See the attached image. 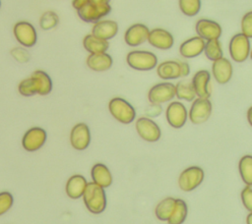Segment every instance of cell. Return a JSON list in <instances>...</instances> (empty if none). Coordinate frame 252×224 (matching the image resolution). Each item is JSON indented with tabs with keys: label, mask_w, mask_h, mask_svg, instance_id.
<instances>
[{
	"label": "cell",
	"mask_w": 252,
	"mask_h": 224,
	"mask_svg": "<svg viewBox=\"0 0 252 224\" xmlns=\"http://www.w3.org/2000/svg\"><path fill=\"white\" fill-rule=\"evenodd\" d=\"M157 74L162 80H175L181 78L179 61L168 60L161 62L157 68Z\"/></svg>",
	"instance_id": "obj_23"
},
{
	"label": "cell",
	"mask_w": 252,
	"mask_h": 224,
	"mask_svg": "<svg viewBox=\"0 0 252 224\" xmlns=\"http://www.w3.org/2000/svg\"><path fill=\"white\" fill-rule=\"evenodd\" d=\"M175 204V198L173 197H165L164 199L160 200L158 205L156 206V216L158 219L161 221H167L169 218Z\"/></svg>",
	"instance_id": "obj_29"
},
{
	"label": "cell",
	"mask_w": 252,
	"mask_h": 224,
	"mask_svg": "<svg viewBox=\"0 0 252 224\" xmlns=\"http://www.w3.org/2000/svg\"><path fill=\"white\" fill-rule=\"evenodd\" d=\"M241 179L246 185H252V156L247 154L241 157L238 163Z\"/></svg>",
	"instance_id": "obj_30"
},
{
	"label": "cell",
	"mask_w": 252,
	"mask_h": 224,
	"mask_svg": "<svg viewBox=\"0 0 252 224\" xmlns=\"http://www.w3.org/2000/svg\"><path fill=\"white\" fill-rule=\"evenodd\" d=\"M179 65H180V73H181V78L187 77L190 73V66L187 62H183V61H179Z\"/></svg>",
	"instance_id": "obj_40"
},
{
	"label": "cell",
	"mask_w": 252,
	"mask_h": 224,
	"mask_svg": "<svg viewBox=\"0 0 252 224\" xmlns=\"http://www.w3.org/2000/svg\"><path fill=\"white\" fill-rule=\"evenodd\" d=\"M84 48L92 53H101L106 52L109 48V43L107 40L101 39L99 37L94 36V34H87L83 39Z\"/></svg>",
	"instance_id": "obj_26"
},
{
	"label": "cell",
	"mask_w": 252,
	"mask_h": 224,
	"mask_svg": "<svg viewBox=\"0 0 252 224\" xmlns=\"http://www.w3.org/2000/svg\"><path fill=\"white\" fill-rule=\"evenodd\" d=\"M13 34L16 40L25 48L35 45L37 41V32L33 25L27 21H19L13 27Z\"/></svg>",
	"instance_id": "obj_4"
},
{
	"label": "cell",
	"mask_w": 252,
	"mask_h": 224,
	"mask_svg": "<svg viewBox=\"0 0 252 224\" xmlns=\"http://www.w3.org/2000/svg\"><path fill=\"white\" fill-rule=\"evenodd\" d=\"M87 184L88 182L84 176L73 175L68 179L66 183L65 190H66L67 196L72 199L80 198L84 194Z\"/></svg>",
	"instance_id": "obj_22"
},
{
	"label": "cell",
	"mask_w": 252,
	"mask_h": 224,
	"mask_svg": "<svg viewBox=\"0 0 252 224\" xmlns=\"http://www.w3.org/2000/svg\"><path fill=\"white\" fill-rule=\"evenodd\" d=\"M241 33L248 38L252 37V12L246 13L241 20Z\"/></svg>",
	"instance_id": "obj_36"
},
{
	"label": "cell",
	"mask_w": 252,
	"mask_h": 224,
	"mask_svg": "<svg viewBox=\"0 0 252 224\" xmlns=\"http://www.w3.org/2000/svg\"><path fill=\"white\" fill-rule=\"evenodd\" d=\"M204 46L205 40L197 35L182 42L179 46V52L184 58H195L203 53Z\"/></svg>",
	"instance_id": "obj_20"
},
{
	"label": "cell",
	"mask_w": 252,
	"mask_h": 224,
	"mask_svg": "<svg viewBox=\"0 0 252 224\" xmlns=\"http://www.w3.org/2000/svg\"><path fill=\"white\" fill-rule=\"evenodd\" d=\"M229 54L234 62L242 63L246 61L250 55V39L240 33L234 34L229 41Z\"/></svg>",
	"instance_id": "obj_5"
},
{
	"label": "cell",
	"mask_w": 252,
	"mask_h": 224,
	"mask_svg": "<svg viewBox=\"0 0 252 224\" xmlns=\"http://www.w3.org/2000/svg\"><path fill=\"white\" fill-rule=\"evenodd\" d=\"M138 135L146 141L155 142L159 140L161 132L158 125L148 117H141L135 124Z\"/></svg>",
	"instance_id": "obj_11"
},
{
	"label": "cell",
	"mask_w": 252,
	"mask_h": 224,
	"mask_svg": "<svg viewBox=\"0 0 252 224\" xmlns=\"http://www.w3.org/2000/svg\"><path fill=\"white\" fill-rule=\"evenodd\" d=\"M118 32V24L111 20H100L94 23L92 28V34L104 40L113 38Z\"/></svg>",
	"instance_id": "obj_19"
},
{
	"label": "cell",
	"mask_w": 252,
	"mask_h": 224,
	"mask_svg": "<svg viewBox=\"0 0 252 224\" xmlns=\"http://www.w3.org/2000/svg\"><path fill=\"white\" fill-rule=\"evenodd\" d=\"M71 145L77 150L86 149L91 142V132L87 124H76L70 133Z\"/></svg>",
	"instance_id": "obj_14"
},
{
	"label": "cell",
	"mask_w": 252,
	"mask_h": 224,
	"mask_svg": "<svg viewBox=\"0 0 252 224\" xmlns=\"http://www.w3.org/2000/svg\"><path fill=\"white\" fill-rule=\"evenodd\" d=\"M205 55L208 59L211 61L218 60L222 57V49H221V44L219 39H213V40H208L205 42L204 46V51Z\"/></svg>",
	"instance_id": "obj_31"
},
{
	"label": "cell",
	"mask_w": 252,
	"mask_h": 224,
	"mask_svg": "<svg viewBox=\"0 0 252 224\" xmlns=\"http://www.w3.org/2000/svg\"><path fill=\"white\" fill-rule=\"evenodd\" d=\"M241 200L243 205L249 212L252 211V185H246L241 191Z\"/></svg>",
	"instance_id": "obj_38"
},
{
	"label": "cell",
	"mask_w": 252,
	"mask_h": 224,
	"mask_svg": "<svg viewBox=\"0 0 252 224\" xmlns=\"http://www.w3.org/2000/svg\"><path fill=\"white\" fill-rule=\"evenodd\" d=\"M11 55L16 61H18L20 63H26L30 60V53L23 46L14 47L11 50Z\"/></svg>",
	"instance_id": "obj_37"
},
{
	"label": "cell",
	"mask_w": 252,
	"mask_h": 224,
	"mask_svg": "<svg viewBox=\"0 0 252 224\" xmlns=\"http://www.w3.org/2000/svg\"><path fill=\"white\" fill-rule=\"evenodd\" d=\"M47 139L45 130L39 127H32L29 129L23 136L22 145L27 151H36L42 147Z\"/></svg>",
	"instance_id": "obj_9"
},
{
	"label": "cell",
	"mask_w": 252,
	"mask_h": 224,
	"mask_svg": "<svg viewBox=\"0 0 252 224\" xmlns=\"http://www.w3.org/2000/svg\"><path fill=\"white\" fill-rule=\"evenodd\" d=\"M165 117L168 124L174 129L182 128L188 118V112L185 105L179 101H172L165 110Z\"/></svg>",
	"instance_id": "obj_12"
},
{
	"label": "cell",
	"mask_w": 252,
	"mask_h": 224,
	"mask_svg": "<svg viewBox=\"0 0 252 224\" xmlns=\"http://www.w3.org/2000/svg\"><path fill=\"white\" fill-rule=\"evenodd\" d=\"M36 85V93L39 95H47L52 90V81L47 73L42 70H35L31 75Z\"/></svg>",
	"instance_id": "obj_25"
},
{
	"label": "cell",
	"mask_w": 252,
	"mask_h": 224,
	"mask_svg": "<svg viewBox=\"0 0 252 224\" xmlns=\"http://www.w3.org/2000/svg\"><path fill=\"white\" fill-rule=\"evenodd\" d=\"M127 64L137 71H150L157 67L158 57L151 51L134 50L127 54Z\"/></svg>",
	"instance_id": "obj_2"
},
{
	"label": "cell",
	"mask_w": 252,
	"mask_h": 224,
	"mask_svg": "<svg viewBox=\"0 0 252 224\" xmlns=\"http://www.w3.org/2000/svg\"><path fill=\"white\" fill-rule=\"evenodd\" d=\"M212 102L209 98H195L189 111V119L195 124L205 123L212 114Z\"/></svg>",
	"instance_id": "obj_8"
},
{
	"label": "cell",
	"mask_w": 252,
	"mask_h": 224,
	"mask_svg": "<svg viewBox=\"0 0 252 224\" xmlns=\"http://www.w3.org/2000/svg\"><path fill=\"white\" fill-rule=\"evenodd\" d=\"M251 113H252V107H250L248 109V112H247V118H248V123L250 125H252V120H251Z\"/></svg>",
	"instance_id": "obj_43"
},
{
	"label": "cell",
	"mask_w": 252,
	"mask_h": 224,
	"mask_svg": "<svg viewBox=\"0 0 252 224\" xmlns=\"http://www.w3.org/2000/svg\"><path fill=\"white\" fill-rule=\"evenodd\" d=\"M161 111H162V108L159 104H152L149 108H147L146 113L150 117H156V116H158L161 113Z\"/></svg>",
	"instance_id": "obj_39"
},
{
	"label": "cell",
	"mask_w": 252,
	"mask_h": 224,
	"mask_svg": "<svg viewBox=\"0 0 252 224\" xmlns=\"http://www.w3.org/2000/svg\"><path fill=\"white\" fill-rule=\"evenodd\" d=\"M92 179L93 182L101 188H107L112 183V176L109 169L102 163H96L92 168Z\"/></svg>",
	"instance_id": "obj_24"
},
{
	"label": "cell",
	"mask_w": 252,
	"mask_h": 224,
	"mask_svg": "<svg viewBox=\"0 0 252 224\" xmlns=\"http://www.w3.org/2000/svg\"><path fill=\"white\" fill-rule=\"evenodd\" d=\"M148 42L153 46L160 50L170 49L174 44L173 35L164 28H154L149 31Z\"/></svg>",
	"instance_id": "obj_15"
},
{
	"label": "cell",
	"mask_w": 252,
	"mask_h": 224,
	"mask_svg": "<svg viewBox=\"0 0 252 224\" xmlns=\"http://www.w3.org/2000/svg\"><path fill=\"white\" fill-rule=\"evenodd\" d=\"M78 11V16L81 20L87 23H95L100 21L103 17L107 16L111 12L110 4H93L88 2Z\"/></svg>",
	"instance_id": "obj_7"
},
{
	"label": "cell",
	"mask_w": 252,
	"mask_h": 224,
	"mask_svg": "<svg viewBox=\"0 0 252 224\" xmlns=\"http://www.w3.org/2000/svg\"><path fill=\"white\" fill-rule=\"evenodd\" d=\"M0 8H1V0H0Z\"/></svg>",
	"instance_id": "obj_45"
},
{
	"label": "cell",
	"mask_w": 252,
	"mask_h": 224,
	"mask_svg": "<svg viewBox=\"0 0 252 224\" xmlns=\"http://www.w3.org/2000/svg\"><path fill=\"white\" fill-rule=\"evenodd\" d=\"M179 8L185 16L194 17L201 9V0H179Z\"/></svg>",
	"instance_id": "obj_32"
},
{
	"label": "cell",
	"mask_w": 252,
	"mask_h": 224,
	"mask_svg": "<svg viewBox=\"0 0 252 224\" xmlns=\"http://www.w3.org/2000/svg\"><path fill=\"white\" fill-rule=\"evenodd\" d=\"M108 110L112 117L122 124H130L136 117L134 107L121 97H113L108 103Z\"/></svg>",
	"instance_id": "obj_3"
},
{
	"label": "cell",
	"mask_w": 252,
	"mask_h": 224,
	"mask_svg": "<svg viewBox=\"0 0 252 224\" xmlns=\"http://www.w3.org/2000/svg\"><path fill=\"white\" fill-rule=\"evenodd\" d=\"M175 85V96L178 99L193 101L196 98V93L192 83L189 80H181Z\"/></svg>",
	"instance_id": "obj_28"
},
{
	"label": "cell",
	"mask_w": 252,
	"mask_h": 224,
	"mask_svg": "<svg viewBox=\"0 0 252 224\" xmlns=\"http://www.w3.org/2000/svg\"><path fill=\"white\" fill-rule=\"evenodd\" d=\"M14 197L9 192L0 193V216L5 214L13 205Z\"/></svg>",
	"instance_id": "obj_35"
},
{
	"label": "cell",
	"mask_w": 252,
	"mask_h": 224,
	"mask_svg": "<svg viewBox=\"0 0 252 224\" xmlns=\"http://www.w3.org/2000/svg\"><path fill=\"white\" fill-rule=\"evenodd\" d=\"M59 23L58 15L53 11L44 12L39 19V27L43 30H49L54 28Z\"/></svg>",
	"instance_id": "obj_33"
},
{
	"label": "cell",
	"mask_w": 252,
	"mask_h": 224,
	"mask_svg": "<svg viewBox=\"0 0 252 224\" xmlns=\"http://www.w3.org/2000/svg\"><path fill=\"white\" fill-rule=\"evenodd\" d=\"M205 177L204 170L198 166L184 169L178 179L179 188L184 192H191L201 185Z\"/></svg>",
	"instance_id": "obj_6"
},
{
	"label": "cell",
	"mask_w": 252,
	"mask_h": 224,
	"mask_svg": "<svg viewBox=\"0 0 252 224\" xmlns=\"http://www.w3.org/2000/svg\"><path fill=\"white\" fill-rule=\"evenodd\" d=\"M251 218H252V212H249V214L247 215V218H246L247 224H252V223H251Z\"/></svg>",
	"instance_id": "obj_44"
},
{
	"label": "cell",
	"mask_w": 252,
	"mask_h": 224,
	"mask_svg": "<svg viewBox=\"0 0 252 224\" xmlns=\"http://www.w3.org/2000/svg\"><path fill=\"white\" fill-rule=\"evenodd\" d=\"M232 65L226 58L221 57L213 61L212 73L215 80L220 84H224L230 81L232 77Z\"/></svg>",
	"instance_id": "obj_18"
},
{
	"label": "cell",
	"mask_w": 252,
	"mask_h": 224,
	"mask_svg": "<svg viewBox=\"0 0 252 224\" xmlns=\"http://www.w3.org/2000/svg\"><path fill=\"white\" fill-rule=\"evenodd\" d=\"M18 90L23 96H32L36 93V85L33 78L31 76L29 78L24 79L20 82L18 85Z\"/></svg>",
	"instance_id": "obj_34"
},
{
	"label": "cell",
	"mask_w": 252,
	"mask_h": 224,
	"mask_svg": "<svg viewBox=\"0 0 252 224\" xmlns=\"http://www.w3.org/2000/svg\"><path fill=\"white\" fill-rule=\"evenodd\" d=\"M175 96V85L171 83H159L151 87L148 99L152 104H161L170 101Z\"/></svg>",
	"instance_id": "obj_10"
},
{
	"label": "cell",
	"mask_w": 252,
	"mask_h": 224,
	"mask_svg": "<svg viewBox=\"0 0 252 224\" xmlns=\"http://www.w3.org/2000/svg\"><path fill=\"white\" fill-rule=\"evenodd\" d=\"M90 0H73L72 5L76 10H79L80 8H82L84 5H86Z\"/></svg>",
	"instance_id": "obj_41"
},
{
	"label": "cell",
	"mask_w": 252,
	"mask_h": 224,
	"mask_svg": "<svg viewBox=\"0 0 252 224\" xmlns=\"http://www.w3.org/2000/svg\"><path fill=\"white\" fill-rule=\"evenodd\" d=\"M195 28L197 35L206 41L219 39L222 32L220 25L209 19H200L197 21Z\"/></svg>",
	"instance_id": "obj_13"
},
{
	"label": "cell",
	"mask_w": 252,
	"mask_h": 224,
	"mask_svg": "<svg viewBox=\"0 0 252 224\" xmlns=\"http://www.w3.org/2000/svg\"><path fill=\"white\" fill-rule=\"evenodd\" d=\"M87 66L95 72H104L111 68L113 64L112 57L106 52L92 53L87 58Z\"/></svg>",
	"instance_id": "obj_21"
},
{
	"label": "cell",
	"mask_w": 252,
	"mask_h": 224,
	"mask_svg": "<svg viewBox=\"0 0 252 224\" xmlns=\"http://www.w3.org/2000/svg\"><path fill=\"white\" fill-rule=\"evenodd\" d=\"M210 80L211 74L207 70H200L194 75L191 83L196 96L200 98H209L211 96Z\"/></svg>",
	"instance_id": "obj_17"
},
{
	"label": "cell",
	"mask_w": 252,
	"mask_h": 224,
	"mask_svg": "<svg viewBox=\"0 0 252 224\" xmlns=\"http://www.w3.org/2000/svg\"><path fill=\"white\" fill-rule=\"evenodd\" d=\"M85 205L94 214L101 213L106 206V196L104 189L94 182L88 183L83 194Z\"/></svg>",
	"instance_id": "obj_1"
},
{
	"label": "cell",
	"mask_w": 252,
	"mask_h": 224,
	"mask_svg": "<svg viewBox=\"0 0 252 224\" xmlns=\"http://www.w3.org/2000/svg\"><path fill=\"white\" fill-rule=\"evenodd\" d=\"M149 28L144 24H134L127 28L124 33V40L127 45L131 47L139 46L144 43L149 34Z\"/></svg>",
	"instance_id": "obj_16"
},
{
	"label": "cell",
	"mask_w": 252,
	"mask_h": 224,
	"mask_svg": "<svg viewBox=\"0 0 252 224\" xmlns=\"http://www.w3.org/2000/svg\"><path fill=\"white\" fill-rule=\"evenodd\" d=\"M188 213V207L186 202L181 198H175L174 208L167 219L168 224H182Z\"/></svg>",
	"instance_id": "obj_27"
},
{
	"label": "cell",
	"mask_w": 252,
	"mask_h": 224,
	"mask_svg": "<svg viewBox=\"0 0 252 224\" xmlns=\"http://www.w3.org/2000/svg\"><path fill=\"white\" fill-rule=\"evenodd\" d=\"M89 2H91V3H93V4L102 5V4H109L110 0H90Z\"/></svg>",
	"instance_id": "obj_42"
}]
</instances>
